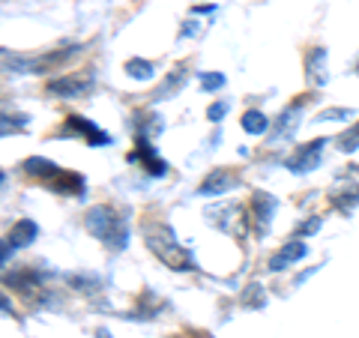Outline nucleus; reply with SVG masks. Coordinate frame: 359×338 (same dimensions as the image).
<instances>
[{
    "instance_id": "1",
    "label": "nucleus",
    "mask_w": 359,
    "mask_h": 338,
    "mask_svg": "<svg viewBox=\"0 0 359 338\" xmlns=\"http://www.w3.org/2000/svg\"><path fill=\"white\" fill-rule=\"evenodd\" d=\"M87 231L99 236L105 245H111V249H123L126 245V222H123L114 210H108V207H93L87 212Z\"/></svg>"
},
{
    "instance_id": "2",
    "label": "nucleus",
    "mask_w": 359,
    "mask_h": 338,
    "mask_svg": "<svg viewBox=\"0 0 359 338\" xmlns=\"http://www.w3.org/2000/svg\"><path fill=\"white\" fill-rule=\"evenodd\" d=\"M147 245L162 257V261L171 266V269H192L195 266V261H192V255H189L186 249H180V243L174 240V234H171V228H165V224H150L147 231Z\"/></svg>"
},
{
    "instance_id": "3",
    "label": "nucleus",
    "mask_w": 359,
    "mask_h": 338,
    "mask_svg": "<svg viewBox=\"0 0 359 338\" xmlns=\"http://www.w3.org/2000/svg\"><path fill=\"white\" fill-rule=\"evenodd\" d=\"M323 147H327V141H311L309 147H302L294 159L287 162V168H290V171H297V174H306V171H311V168H318Z\"/></svg>"
},
{
    "instance_id": "4",
    "label": "nucleus",
    "mask_w": 359,
    "mask_h": 338,
    "mask_svg": "<svg viewBox=\"0 0 359 338\" xmlns=\"http://www.w3.org/2000/svg\"><path fill=\"white\" fill-rule=\"evenodd\" d=\"M231 186H237V177L228 171H210V177L201 183V195H222Z\"/></svg>"
},
{
    "instance_id": "5",
    "label": "nucleus",
    "mask_w": 359,
    "mask_h": 338,
    "mask_svg": "<svg viewBox=\"0 0 359 338\" xmlns=\"http://www.w3.org/2000/svg\"><path fill=\"white\" fill-rule=\"evenodd\" d=\"M90 84H93L90 78H60V81H51L48 90L57 96H78L84 90H90Z\"/></svg>"
},
{
    "instance_id": "6",
    "label": "nucleus",
    "mask_w": 359,
    "mask_h": 338,
    "mask_svg": "<svg viewBox=\"0 0 359 338\" xmlns=\"http://www.w3.org/2000/svg\"><path fill=\"white\" fill-rule=\"evenodd\" d=\"M302 255H306V245H302V243H287V245H282V252H278L273 261H269V269H273V273H278V269H285L287 264L299 261Z\"/></svg>"
},
{
    "instance_id": "7",
    "label": "nucleus",
    "mask_w": 359,
    "mask_h": 338,
    "mask_svg": "<svg viewBox=\"0 0 359 338\" xmlns=\"http://www.w3.org/2000/svg\"><path fill=\"white\" fill-rule=\"evenodd\" d=\"M36 224H33L30 219H21L18 224H15V228H13V234H9V245H27V243H33V240H36Z\"/></svg>"
},
{
    "instance_id": "8",
    "label": "nucleus",
    "mask_w": 359,
    "mask_h": 338,
    "mask_svg": "<svg viewBox=\"0 0 359 338\" xmlns=\"http://www.w3.org/2000/svg\"><path fill=\"white\" fill-rule=\"evenodd\" d=\"M69 129L87 135V141L93 144V147H96V144H105V141H108L105 132H99L96 126H90V120H81V117H69Z\"/></svg>"
},
{
    "instance_id": "9",
    "label": "nucleus",
    "mask_w": 359,
    "mask_h": 338,
    "mask_svg": "<svg viewBox=\"0 0 359 338\" xmlns=\"http://www.w3.org/2000/svg\"><path fill=\"white\" fill-rule=\"evenodd\" d=\"M243 129L249 135H264L269 129V120L261 114V111H249V114L243 117Z\"/></svg>"
},
{
    "instance_id": "10",
    "label": "nucleus",
    "mask_w": 359,
    "mask_h": 338,
    "mask_svg": "<svg viewBox=\"0 0 359 338\" xmlns=\"http://www.w3.org/2000/svg\"><path fill=\"white\" fill-rule=\"evenodd\" d=\"M323 58H327V54H323L320 48H314L311 58H309V72H311V81L314 84H327V69H320V66H318Z\"/></svg>"
},
{
    "instance_id": "11",
    "label": "nucleus",
    "mask_w": 359,
    "mask_h": 338,
    "mask_svg": "<svg viewBox=\"0 0 359 338\" xmlns=\"http://www.w3.org/2000/svg\"><path fill=\"white\" fill-rule=\"evenodd\" d=\"M255 207H257V222H261V224H266V219H269V212H273V198H266L264 195V191H257V195H255Z\"/></svg>"
},
{
    "instance_id": "12",
    "label": "nucleus",
    "mask_w": 359,
    "mask_h": 338,
    "mask_svg": "<svg viewBox=\"0 0 359 338\" xmlns=\"http://www.w3.org/2000/svg\"><path fill=\"white\" fill-rule=\"evenodd\" d=\"M126 72L135 75L138 81H147V78L153 75V66H150L147 60H129V63H126Z\"/></svg>"
},
{
    "instance_id": "13",
    "label": "nucleus",
    "mask_w": 359,
    "mask_h": 338,
    "mask_svg": "<svg viewBox=\"0 0 359 338\" xmlns=\"http://www.w3.org/2000/svg\"><path fill=\"white\" fill-rule=\"evenodd\" d=\"M224 84V75H219V72H207L204 78H201V87L204 90H219Z\"/></svg>"
},
{
    "instance_id": "14",
    "label": "nucleus",
    "mask_w": 359,
    "mask_h": 338,
    "mask_svg": "<svg viewBox=\"0 0 359 338\" xmlns=\"http://www.w3.org/2000/svg\"><path fill=\"white\" fill-rule=\"evenodd\" d=\"M318 228H320V219H311V222H306V224H302V228H299V234H314Z\"/></svg>"
},
{
    "instance_id": "15",
    "label": "nucleus",
    "mask_w": 359,
    "mask_h": 338,
    "mask_svg": "<svg viewBox=\"0 0 359 338\" xmlns=\"http://www.w3.org/2000/svg\"><path fill=\"white\" fill-rule=\"evenodd\" d=\"M222 114H224V105H212L210 108V120H219Z\"/></svg>"
},
{
    "instance_id": "16",
    "label": "nucleus",
    "mask_w": 359,
    "mask_h": 338,
    "mask_svg": "<svg viewBox=\"0 0 359 338\" xmlns=\"http://www.w3.org/2000/svg\"><path fill=\"white\" fill-rule=\"evenodd\" d=\"M332 117H347V111H327L323 114V120H332Z\"/></svg>"
}]
</instances>
